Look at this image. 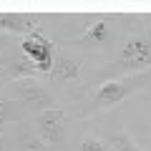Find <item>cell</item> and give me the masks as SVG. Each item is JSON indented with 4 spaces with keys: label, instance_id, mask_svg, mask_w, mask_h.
Instances as JSON below:
<instances>
[{
    "label": "cell",
    "instance_id": "1",
    "mask_svg": "<svg viewBox=\"0 0 151 151\" xmlns=\"http://www.w3.org/2000/svg\"><path fill=\"white\" fill-rule=\"evenodd\" d=\"M151 83V70L144 73H131V76H119V78H111V81H103L101 86L93 91L88 106L83 108V113H98V111H111L119 103H124L131 93L141 91Z\"/></svg>",
    "mask_w": 151,
    "mask_h": 151
},
{
    "label": "cell",
    "instance_id": "2",
    "mask_svg": "<svg viewBox=\"0 0 151 151\" xmlns=\"http://www.w3.org/2000/svg\"><path fill=\"white\" fill-rule=\"evenodd\" d=\"M113 73L131 76V73H144L151 70V30L131 35L124 45H121L119 55L111 63Z\"/></svg>",
    "mask_w": 151,
    "mask_h": 151
},
{
    "label": "cell",
    "instance_id": "3",
    "mask_svg": "<svg viewBox=\"0 0 151 151\" xmlns=\"http://www.w3.org/2000/svg\"><path fill=\"white\" fill-rule=\"evenodd\" d=\"M8 106H18L25 113H43L55 106V98L38 78H23V81H13V93Z\"/></svg>",
    "mask_w": 151,
    "mask_h": 151
},
{
    "label": "cell",
    "instance_id": "7",
    "mask_svg": "<svg viewBox=\"0 0 151 151\" xmlns=\"http://www.w3.org/2000/svg\"><path fill=\"white\" fill-rule=\"evenodd\" d=\"M78 73H81V60L68 53V45L55 50V60L48 73V81L50 83H68V81H76Z\"/></svg>",
    "mask_w": 151,
    "mask_h": 151
},
{
    "label": "cell",
    "instance_id": "6",
    "mask_svg": "<svg viewBox=\"0 0 151 151\" xmlns=\"http://www.w3.org/2000/svg\"><path fill=\"white\" fill-rule=\"evenodd\" d=\"M40 76L33 63L23 55V50L18 48H8L0 53V78H8V81H23V78H35Z\"/></svg>",
    "mask_w": 151,
    "mask_h": 151
},
{
    "label": "cell",
    "instance_id": "8",
    "mask_svg": "<svg viewBox=\"0 0 151 151\" xmlns=\"http://www.w3.org/2000/svg\"><path fill=\"white\" fill-rule=\"evenodd\" d=\"M108 35H111V28H108V23L101 18V20H96L83 35L70 38V40H65L63 45H68V48H70V45H81V48H101V45L108 43Z\"/></svg>",
    "mask_w": 151,
    "mask_h": 151
},
{
    "label": "cell",
    "instance_id": "11",
    "mask_svg": "<svg viewBox=\"0 0 151 151\" xmlns=\"http://www.w3.org/2000/svg\"><path fill=\"white\" fill-rule=\"evenodd\" d=\"M81 151H111V149H108L101 139H96V136H86V139L81 141Z\"/></svg>",
    "mask_w": 151,
    "mask_h": 151
},
{
    "label": "cell",
    "instance_id": "9",
    "mask_svg": "<svg viewBox=\"0 0 151 151\" xmlns=\"http://www.w3.org/2000/svg\"><path fill=\"white\" fill-rule=\"evenodd\" d=\"M35 15H25V13H0V30L13 33V35H23L35 30Z\"/></svg>",
    "mask_w": 151,
    "mask_h": 151
},
{
    "label": "cell",
    "instance_id": "10",
    "mask_svg": "<svg viewBox=\"0 0 151 151\" xmlns=\"http://www.w3.org/2000/svg\"><path fill=\"white\" fill-rule=\"evenodd\" d=\"M108 144H111V151H141L139 144H134L129 134H111Z\"/></svg>",
    "mask_w": 151,
    "mask_h": 151
},
{
    "label": "cell",
    "instance_id": "5",
    "mask_svg": "<svg viewBox=\"0 0 151 151\" xmlns=\"http://www.w3.org/2000/svg\"><path fill=\"white\" fill-rule=\"evenodd\" d=\"M20 50H23V55L33 63V68H35L40 76L50 73L53 60H55V45L50 43V38H45L43 30L35 28L33 33H28V35L20 40Z\"/></svg>",
    "mask_w": 151,
    "mask_h": 151
},
{
    "label": "cell",
    "instance_id": "4",
    "mask_svg": "<svg viewBox=\"0 0 151 151\" xmlns=\"http://www.w3.org/2000/svg\"><path fill=\"white\" fill-rule=\"evenodd\" d=\"M33 126H35L40 149H58L65 141V113L60 108H50V111L35 113L33 116Z\"/></svg>",
    "mask_w": 151,
    "mask_h": 151
}]
</instances>
